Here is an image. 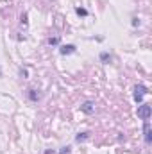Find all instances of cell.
<instances>
[{"instance_id": "6da1fadb", "label": "cell", "mask_w": 152, "mask_h": 154, "mask_svg": "<svg viewBox=\"0 0 152 154\" xmlns=\"http://www.w3.org/2000/svg\"><path fill=\"white\" fill-rule=\"evenodd\" d=\"M147 93H149V91H147V86H145V84H136V86L132 88V99H134L136 102H141Z\"/></svg>"}, {"instance_id": "7a4b0ae2", "label": "cell", "mask_w": 152, "mask_h": 154, "mask_svg": "<svg viewBox=\"0 0 152 154\" xmlns=\"http://www.w3.org/2000/svg\"><path fill=\"white\" fill-rule=\"evenodd\" d=\"M152 115V106L150 104H141V106H138V116L141 118V120H149Z\"/></svg>"}, {"instance_id": "3957f363", "label": "cell", "mask_w": 152, "mask_h": 154, "mask_svg": "<svg viewBox=\"0 0 152 154\" xmlns=\"http://www.w3.org/2000/svg\"><path fill=\"white\" fill-rule=\"evenodd\" d=\"M143 138H145V143H152V129L149 120H143Z\"/></svg>"}, {"instance_id": "277c9868", "label": "cell", "mask_w": 152, "mask_h": 154, "mask_svg": "<svg viewBox=\"0 0 152 154\" xmlns=\"http://www.w3.org/2000/svg\"><path fill=\"white\" fill-rule=\"evenodd\" d=\"M74 52H75V45H61L59 47L61 56H68V54H74Z\"/></svg>"}, {"instance_id": "5b68a950", "label": "cell", "mask_w": 152, "mask_h": 154, "mask_svg": "<svg viewBox=\"0 0 152 154\" xmlns=\"http://www.w3.org/2000/svg\"><path fill=\"white\" fill-rule=\"evenodd\" d=\"M81 111H84V113H88V115H90V113H93V111H95V104H93L91 100H86V102L81 106Z\"/></svg>"}, {"instance_id": "8992f818", "label": "cell", "mask_w": 152, "mask_h": 154, "mask_svg": "<svg viewBox=\"0 0 152 154\" xmlns=\"http://www.w3.org/2000/svg\"><path fill=\"white\" fill-rule=\"evenodd\" d=\"M27 97H29L32 102H38L39 100V93L36 91V90H29V91H27Z\"/></svg>"}, {"instance_id": "52a82bcc", "label": "cell", "mask_w": 152, "mask_h": 154, "mask_svg": "<svg viewBox=\"0 0 152 154\" xmlns=\"http://www.w3.org/2000/svg\"><path fill=\"white\" fill-rule=\"evenodd\" d=\"M84 140H88V133H79V134L75 136V142H79V143L84 142Z\"/></svg>"}, {"instance_id": "ba28073f", "label": "cell", "mask_w": 152, "mask_h": 154, "mask_svg": "<svg viewBox=\"0 0 152 154\" xmlns=\"http://www.w3.org/2000/svg\"><path fill=\"white\" fill-rule=\"evenodd\" d=\"M100 59H102L104 63H108V61H111V56H109L108 52H102V54H100Z\"/></svg>"}, {"instance_id": "9c48e42d", "label": "cell", "mask_w": 152, "mask_h": 154, "mask_svg": "<svg viewBox=\"0 0 152 154\" xmlns=\"http://www.w3.org/2000/svg\"><path fill=\"white\" fill-rule=\"evenodd\" d=\"M75 13L79 14V16H88V11H86V9H82V7H77Z\"/></svg>"}, {"instance_id": "30bf717a", "label": "cell", "mask_w": 152, "mask_h": 154, "mask_svg": "<svg viewBox=\"0 0 152 154\" xmlns=\"http://www.w3.org/2000/svg\"><path fill=\"white\" fill-rule=\"evenodd\" d=\"M47 43H48V45H57V43H59V38H57V36H56V38H48Z\"/></svg>"}, {"instance_id": "8fae6325", "label": "cell", "mask_w": 152, "mask_h": 154, "mask_svg": "<svg viewBox=\"0 0 152 154\" xmlns=\"http://www.w3.org/2000/svg\"><path fill=\"white\" fill-rule=\"evenodd\" d=\"M70 152H72V149L66 145V147H63V149H61V152H59V154H70Z\"/></svg>"}, {"instance_id": "7c38bea8", "label": "cell", "mask_w": 152, "mask_h": 154, "mask_svg": "<svg viewBox=\"0 0 152 154\" xmlns=\"http://www.w3.org/2000/svg\"><path fill=\"white\" fill-rule=\"evenodd\" d=\"M45 154H56V152H54V151H47Z\"/></svg>"}]
</instances>
